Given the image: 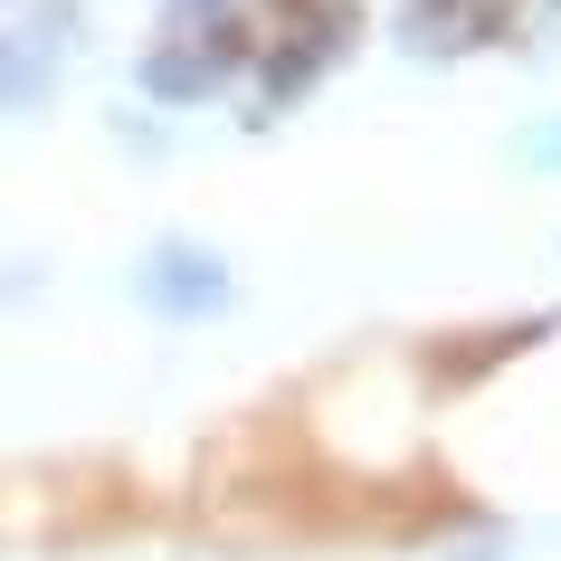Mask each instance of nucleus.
Masks as SVG:
<instances>
[{"label":"nucleus","mask_w":561,"mask_h":561,"mask_svg":"<svg viewBox=\"0 0 561 561\" xmlns=\"http://www.w3.org/2000/svg\"><path fill=\"white\" fill-rule=\"evenodd\" d=\"M144 305L152 314H219L229 305V266L209 248H152L144 257Z\"/></svg>","instance_id":"obj_1"},{"label":"nucleus","mask_w":561,"mask_h":561,"mask_svg":"<svg viewBox=\"0 0 561 561\" xmlns=\"http://www.w3.org/2000/svg\"><path fill=\"white\" fill-rule=\"evenodd\" d=\"M229 67H238L229 38H191V30H172V38H162V48L144 58V87L162 95V105H191V95L229 87Z\"/></svg>","instance_id":"obj_2"},{"label":"nucleus","mask_w":561,"mask_h":561,"mask_svg":"<svg viewBox=\"0 0 561 561\" xmlns=\"http://www.w3.org/2000/svg\"><path fill=\"white\" fill-rule=\"evenodd\" d=\"M58 87V48H30V38H0V105H38Z\"/></svg>","instance_id":"obj_3"},{"label":"nucleus","mask_w":561,"mask_h":561,"mask_svg":"<svg viewBox=\"0 0 561 561\" xmlns=\"http://www.w3.org/2000/svg\"><path fill=\"white\" fill-rule=\"evenodd\" d=\"M172 10V30H191V38H229L238 48V20L257 10V0H162Z\"/></svg>","instance_id":"obj_4"},{"label":"nucleus","mask_w":561,"mask_h":561,"mask_svg":"<svg viewBox=\"0 0 561 561\" xmlns=\"http://www.w3.org/2000/svg\"><path fill=\"white\" fill-rule=\"evenodd\" d=\"M533 162H552V172H561V124L542 134V144H533Z\"/></svg>","instance_id":"obj_5"}]
</instances>
